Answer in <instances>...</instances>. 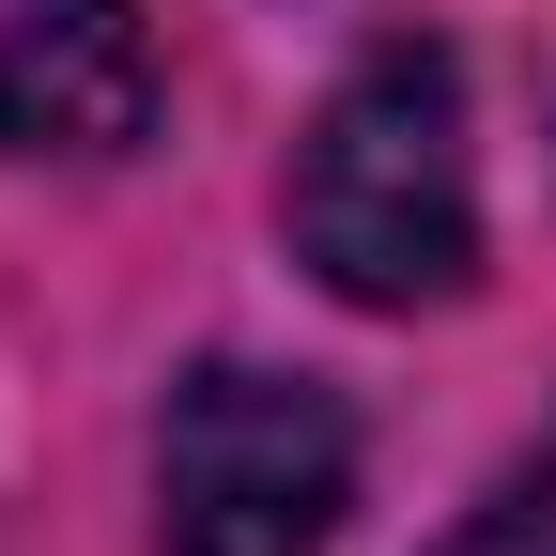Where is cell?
I'll list each match as a JSON object with an SVG mask.
<instances>
[{"mask_svg": "<svg viewBox=\"0 0 556 556\" xmlns=\"http://www.w3.org/2000/svg\"><path fill=\"white\" fill-rule=\"evenodd\" d=\"M294 248L356 309H448L479 278V139L448 47H371L294 139Z\"/></svg>", "mask_w": 556, "mask_h": 556, "instance_id": "obj_1", "label": "cell"}, {"mask_svg": "<svg viewBox=\"0 0 556 556\" xmlns=\"http://www.w3.org/2000/svg\"><path fill=\"white\" fill-rule=\"evenodd\" d=\"M340 510H356V433L340 402L294 371H186L155 417V526L170 556H325Z\"/></svg>", "mask_w": 556, "mask_h": 556, "instance_id": "obj_2", "label": "cell"}, {"mask_svg": "<svg viewBox=\"0 0 556 556\" xmlns=\"http://www.w3.org/2000/svg\"><path fill=\"white\" fill-rule=\"evenodd\" d=\"M155 31L139 0H0V155H139Z\"/></svg>", "mask_w": 556, "mask_h": 556, "instance_id": "obj_3", "label": "cell"}, {"mask_svg": "<svg viewBox=\"0 0 556 556\" xmlns=\"http://www.w3.org/2000/svg\"><path fill=\"white\" fill-rule=\"evenodd\" d=\"M448 556H556V510H541V495H510V510H479Z\"/></svg>", "mask_w": 556, "mask_h": 556, "instance_id": "obj_4", "label": "cell"}]
</instances>
